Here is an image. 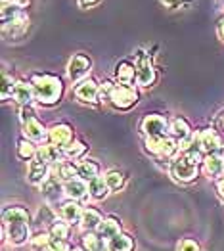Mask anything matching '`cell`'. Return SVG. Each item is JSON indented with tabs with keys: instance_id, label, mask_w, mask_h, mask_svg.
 Masks as SVG:
<instances>
[{
	"instance_id": "1",
	"label": "cell",
	"mask_w": 224,
	"mask_h": 251,
	"mask_svg": "<svg viewBox=\"0 0 224 251\" xmlns=\"http://www.w3.org/2000/svg\"><path fill=\"white\" fill-rule=\"evenodd\" d=\"M31 84L35 90V102L37 104L44 105V107H52V105L60 104L61 96H63L61 77L52 75V73H33Z\"/></svg>"
},
{
	"instance_id": "2",
	"label": "cell",
	"mask_w": 224,
	"mask_h": 251,
	"mask_svg": "<svg viewBox=\"0 0 224 251\" xmlns=\"http://www.w3.org/2000/svg\"><path fill=\"white\" fill-rule=\"evenodd\" d=\"M146 151L155 155L157 159H167L173 161L180 151H178V140L173 136H149L144 140Z\"/></svg>"
},
{
	"instance_id": "3",
	"label": "cell",
	"mask_w": 224,
	"mask_h": 251,
	"mask_svg": "<svg viewBox=\"0 0 224 251\" xmlns=\"http://www.w3.org/2000/svg\"><path fill=\"white\" fill-rule=\"evenodd\" d=\"M171 175L176 182H182V184H188V182H194L199 175V165H196L194 161H190L186 155L178 153L173 161H171Z\"/></svg>"
},
{
	"instance_id": "4",
	"label": "cell",
	"mask_w": 224,
	"mask_h": 251,
	"mask_svg": "<svg viewBox=\"0 0 224 251\" xmlns=\"http://www.w3.org/2000/svg\"><path fill=\"white\" fill-rule=\"evenodd\" d=\"M138 100H140L138 90L134 86H124V84H115V88L111 90V96H109V104L119 111L132 109L138 104Z\"/></svg>"
},
{
	"instance_id": "5",
	"label": "cell",
	"mask_w": 224,
	"mask_h": 251,
	"mask_svg": "<svg viewBox=\"0 0 224 251\" xmlns=\"http://www.w3.org/2000/svg\"><path fill=\"white\" fill-rule=\"evenodd\" d=\"M90 71H92V60L86 54H75L67 63V77L73 84H79L84 79H88Z\"/></svg>"
},
{
	"instance_id": "6",
	"label": "cell",
	"mask_w": 224,
	"mask_h": 251,
	"mask_svg": "<svg viewBox=\"0 0 224 251\" xmlns=\"http://www.w3.org/2000/svg\"><path fill=\"white\" fill-rule=\"evenodd\" d=\"M136 84L142 88H149L157 81V71L148 54H138L136 56Z\"/></svg>"
},
{
	"instance_id": "7",
	"label": "cell",
	"mask_w": 224,
	"mask_h": 251,
	"mask_svg": "<svg viewBox=\"0 0 224 251\" xmlns=\"http://www.w3.org/2000/svg\"><path fill=\"white\" fill-rule=\"evenodd\" d=\"M140 130L146 138L149 136H169V121L161 113H148L140 123Z\"/></svg>"
},
{
	"instance_id": "8",
	"label": "cell",
	"mask_w": 224,
	"mask_h": 251,
	"mask_svg": "<svg viewBox=\"0 0 224 251\" xmlns=\"http://www.w3.org/2000/svg\"><path fill=\"white\" fill-rule=\"evenodd\" d=\"M201 148L205 155H224V134L217 128H203L199 130Z\"/></svg>"
},
{
	"instance_id": "9",
	"label": "cell",
	"mask_w": 224,
	"mask_h": 251,
	"mask_svg": "<svg viewBox=\"0 0 224 251\" xmlns=\"http://www.w3.org/2000/svg\"><path fill=\"white\" fill-rule=\"evenodd\" d=\"M73 140H75V128L69 123H56L48 128V142L54 146H60L63 150Z\"/></svg>"
},
{
	"instance_id": "10",
	"label": "cell",
	"mask_w": 224,
	"mask_h": 251,
	"mask_svg": "<svg viewBox=\"0 0 224 251\" xmlns=\"http://www.w3.org/2000/svg\"><path fill=\"white\" fill-rule=\"evenodd\" d=\"M75 98L82 104H98L100 102V83L92 77L84 79L75 86Z\"/></svg>"
},
{
	"instance_id": "11",
	"label": "cell",
	"mask_w": 224,
	"mask_h": 251,
	"mask_svg": "<svg viewBox=\"0 0 224 251\" xmlns=\"http://www.w3.org/2000/svg\"><path fill=\"white\" fill-rule=\"evenodd\" d=\"M50 173H52V167H50L46 161H42L39 155H37V157H33V159L29 161V167H27V178H29V182H31V184L41 186L42 182L50 176Z\"/></svg>"
},
{
	"instance_id": "12",
	"label": "cell",
	"mask_w": 224,
	"mask_h": 251,
	"mask_svg": "<svg viewBox=\"0 0 224 251\" xmlns=\"http://www.w3.org/2000/svg\"><path fill=\"white\" fill-rule=\"evenodd\" d=\"M41 192H42V196H44V200H46V203H50V205L58 203L61 194H65L63 182H61L58 176H54L52 173H50V176L41 184Z\"/></svg>"
},
{
	"instance_id": "13",
	"label": "cell",
	"mask_w": 224,
	"mask_h": 251,
	"mask_svg": "<svg viewBox=\"0 0 224 251\" xmlns=\"http://www.w3.org/2000/svg\"><path fill=\"white\" fill-rule=\"evenodd\" d=\"M23 138L33 140L35 144L37 142L44 144V142H48V128H44V125H42L37 117H33V119H29V121L23 123Z\"/></svg>"
},
{
	"instance_id": "14",
	"label": "cell",
	"mask_w": 224,
	"mask_h": 251,
	"mask_svg": "<svg viewBox=\"0 0 224 251\" xmlns=\"http://www.w3.org/2000/svg\"><path fill=\"white\" fill-rule=\"evenodd\" d=\"M115 83L124 86H134L136 83V63L123 60L115 65Z\"/></svg>"
},
{
	"instance_id": "15",
	"label": "cell",
	"mask_w": 224,
	"mask_h": 251,
	"mask_svg": "<svg viewBox=\"0 0 224 251\" xmlns=\"http://www.w3.org/2000/svg\"><path fill=\"white\" fill-rule=\"evenodd\" d=\"M14 102L21 105H31L35 102V90L31 79H18V84L14 88Z\"/></svg>"
},
{
	"instance_id": "16",
	"label": "cell",
	"mask_w": 224,
	"mask_h": 251,
	"mask_svg": "<svg viewBox=\"0 0 224 251\" xmlns=\"http://www.w3.org/2000/svg\"><path fill=\"white\" fill-rule=\"evenodd\" d=\"M203 173L207 178L211 180H219L224 176V155H205L203 163Z\"/></svg>"
},
{
	"instance_id": "17",
	"label": "cell",
	"mask_w": 224,
	"mask_h": 251,
	"mask_svg": "<svg viewBox=\"0 0 224 251\" xmlns=\"http://www.w3.org/2000/svg\"><path fill=\"white\" fill-rule=\"evenodd\" d=\"M192 134H194V130H192V125H190V121L186 117L178 115L169 123V136H173L178 142L188 138V136H192Z\"/></svg>"
},
{
	"instance_id": "18",
	"label": "cell",
	"mask_w": 224,
	"mask_h": 251,
	"mask_svg": "<svg viewBox=\"0 0 224 251\" xmlns=\"http://www.w3.org/2000/svg\"><path fill=\"white\" fill-rule=\"evenodd\" d=\"M37 155L41 157L42 161H46L50 167H54L56 163H60L65 159V155H63V150L60 146H54V144H50V142H44L42 146H39V151H37Z\"/></svg>"
},
{
	"instance_id": "19",
	"label": "cell",
	"mask_w": 224,
	"mask_h": 251,
	"mask_svg": "<svg viewBox=\"0 0 224 251\" xmlns=\"http://www.w3.org/2000/svg\"><path fill=\"white\" fill-rule=\"evenodd\" d=\"M52 175L58 176L61 182H69V180H73V178L79 176V165H75V163L69 161V159H63V161L56 163V165L52 167Z\"/></svg>"
},
{
	"instance_id": "20",
	"label": "cell",
	"mask_w": 224,
	"mask_h": 251,
	"mask_svg": "<svg viewBox=\"0 0 224 251\" xmlns=\"http://www.w3.org/2000/svg\"><path fill=\"white\" fill-rule=\"evenodd\" d=\"M2 225L6 226L8 238H10V242L14 246H23L27 242V238H29V225H25V223H12V225L2 223Z\"/></svg>"
},
{
	"instance_id": "21",
	"label": "cell",
	"mask_w": 224,
	"mask_h": 251,
	"mask_svg": "<svg viewBox=\"0 0 224 251\" xmlns=\"http://www.w3.org/2000/svg\"><path fill=\"white\" fill-rule=\"evenodd\" d=\"M96 234H98L100 238L109 242L111 238H115V236L121 234V221H119L117 217H105L102 223H100Z\"/></svg>"
},
{
	"instance_id": "22",
	"label": "cell",
	"mask_w": 224,
	"mask_h": 251,
	"mask_svg": "<svg viewBox=\"0 0 224 251\" xmlns=\"http://www.w3.org/2000/svg\"><path fill=\"white\" fill-rule=\"evenodd\" d=\"M63 190H65V196L69 200H75L77 201V200L86 198V194H88V182L77 176V178H73L69 182H63Z\"/></svg>"
},
{
	"instance_id": "23",
	"label": "cell",
	"mask_w": 224,
	"mask_h": 251,
	"mask_svg": "<svg viewBox=\"0 0 224 251\" xmlns=\"http://www.w3.org/2000/svg\"><path fill=\"white\" fill-rule=\"evenodd\" d=\"M82 207L75 200H67L60 205V213L65 223H81L82 219Z\"/></svg>"
},
{
	"instance_id": "24",
	"label": "cell",
	"mask_w": 224,
	"mask_h": 251,
	"mask_svg": "<svg viewBox=\"0 0 224 251\" xmlns=\"http://www.w3.org/2000/svg\"><path fill=\"white\" fill-rule=\"evenodd\" d=\"M103 221L102 213L98 209H92V207H86L82 211V219H81V226L84 230L92 232V230H98L100 223Z\"/></svg>"
},
{
	"instance_id": "25",
	"label": "cell",
	"mask_w": 224,
	"mask_h": 251,
	"mask_svg": "<svg viewBox=\"0 0 224 251\" xmlns=\"http://www.w3.org/2000/svg\"><path fill=\"white\" fill-rule=\"evenodd\" d=\"M96 176H100V165H98V161H94V159H82L81 163H79V178L90 182Z\"/></svg>"
},
{
	"instance_id": "26",
	"label": "cell",
	"mask_w": 224,
	"mask_h": 251,
	"mask_svg": "<svg viewBox=\"0 0 224 251\" xmlns=\"http://www.w3.org/2000/svg\"><path fill=\"white\" fill-rule=\"evenodd\" d=\"M88 151V144L81 140V138H75L69 146L63 148V155H65V159H69V161H73V159H81L84 157V153Z\"/></svg>"
},
{
	"instance_id": "27",
	"label": "cell",
	"mask_w": 224,
	"mask_h": 251,
	"mask_svg": "<svg viewBox=\"0 0 224 251\" xmlns=\"http://www.w3.org/2000/svg\"><path fill=\"white\" fill-rule=\"evenodd\" d=\"M107 194H109V188H107V182H105L103 176H96L94 180L88 182V196H90L92 200H98V201H100V200H105Z\"/></svg>"
},
{
	"instance_id": "28",
	"label": "cell",
	"mask_w": 224,
	"mask_h": 251,
	"mask_svg": "<svg viewBox=\"0 0 224 251\" xmlns=\"http://www.w3.org/2000/svg\"><path fill=\"white\" fill-rule=\"evenodd\" d=\"M103 178H105V182H107L109 192H113V194L121 192V190L124 188V182H126L124 175H123L121 171H117V169H109V171L103 175Z\"/></svg>"
},
{
	"instance_id": "29",
	"label": "cell",
	"mask_w": 224,
	"mask_h": 251,
	"mask_svg": "<svg viewBox=\"0 0 224 251\" xmlns=\"http://www.w3.org/2000/svg\"><path fill=\"white\" fill-rule=\"evenodd\" d=\"M2 219L6 225H12V223H29V211L23 209V207H6L2 213Z\"/></svg>"
},
{
	"instance_id": "30",
	"label": "cell",
	"mask_w": 224,
	"mask_h": 251,
	"mask_svg": "<svg viewBox=\"0 0 224 251\" xmlns=\"http://www.w3.org/2000/svg\"><path fill=\"white\" fill-rule=\"evenodd\" d=\"M107 248H109V251H132L134 250V240L128 234H119V236L109 240Z\"/></svg>"
},
{
	"instance_id": "31",
	"label": "cell",
	"mask_w": 224,
	"mask_h": 251,
	"mask_svg": "<svg viewBox=\"0 0 224 251\" xmlns=\"http://www.w3.org/2000/svg\"><path fill=\"white\" fill-rule=\"evenodd\" d=\"M82 248L86 251H107L109 248L105 246V242H103V238H100L98 234H94V232H86L84 236H82Z\"/></svg>"
},
{
	"instance_id": "32",
	"label": "cell",
	"mask_w": 224,
	"mask_h": 251,
	"mask_svg": "<svg viewBox=\"0 0 224 251\" xmlns=\"http://www.w3.org/2000/svg\"><path fill=\"white\" fill-rule=\"evenodd\" d=\"M37 151H39V148L35 146V142L29 140V138H21L18 142V157L20 159L31 161L33 157H37Z\"/></svg>"
},
{
	"instance_id": "33",
	"label": "cell",
	"mask_w": 224,
	"mask_h": 251,
	"mask_svg": "<svg viewBox=\"0 0 224 251\" xmlns=\"http://www.w3.org/2000/svg\"><path fill=\"white\" fill-rule=\"evenodd\" d=\"M18 84V79H14L12 75H8L4 71V77H2V88H0V98L2 102H6L8 98H14V88Z\"/></svg>"
},
{
	"instance_id": "34",
	"label": "cell",
	"mask_w": 224,
	"mask_h": 251,
	"mask_svg": "<svg viewBox=\"0 0 224 251\" xmlns=\"http://www.w3.org/2000/svg\"><path fill=\"white\" fill-rule=\"evenodd\" d=\"M48 232H50V236L54 240H67V236H69V225L65 221H56V223H52V226H50Z\"/></svg>"
},
{
	"instance_id": "35",
	"label": "cell",
	"mask_w": 224,
	"mask_h": 251,
	"mask_svg": "<svg viewBox=\"0 0 224 251\" xmlns=\"http://www.w3.org/2000/svg\"><path fill=\"white\" fill-rule=\"evenodd\" d=\"M50 240H52V236H50V232H41V234H37L35 238H33V248L35 250H46L48 246H50Z\"/></svg>"
},
{
	"instance_id": "36",
	"label": "cell",
	"mask_w": 224,
	"mask_h": 251,
	"mask_svg": "<svg viewBox=\"0 0 224 251\" xmlns=\"http://www.w3.org/2000/svg\"><path fill=\"white\" fill-rule=\"evenodd\" d=\"M115 88L113 81H103L100 83V102H109V96H111V90Z\"/></svg>"
},
{
	"instance_id": "37",
	"label": "cell",
	"mask_w": 224,
	"mask_h": 251,
	"mask_svg": "<svg viewBox=\"0 0 224 251\" xmlns=\"http://www.w3.org/2000/svg\"><path fill=\"white\" fill-rule=\"evenodd\" d=\"M50 251H71V246L67 240H50V246H48Z\"/></svg>"
},
{
	"instance_id": "38",
	"label": "cell",
	"mask_w": 224,
	"mask_h": 251,
	"mask_svg": "<svg viewBox=\"0 0 224 251\" xmlns=\"http://www.w3.org/2000/svg\"><path fill=\"white\" fill-rule=\"evenodd\" d=\"M33 117H37V113H35L33 105H21V107H20V121H21V125H23L25 121L33 119Z\"/></svg>"
},
{
	"instance_id": "39",
	"label": "cell",
	"mask_w": 224,
	"mask_h": 251,
	"mask_svg": "<svg viewBox=\"0 0 224 251\" xmlns=\"http://www.w3.org/2000/svg\"><path fill=\"white\" fill-rule=\"evenodd\" d=\"M178 251H201L199 250V246H198V242L196 240H182L180 244H178Z\"/></svg>"
},
{
	"instance_id": "40",
	"label": "cell",
	"mask_w": 224,
	"mask_h": 251,
	"mask_svg": "<svg viewBox=\"0 0 224 251\" xmlns=\"http://www.w3.org/2000/svg\"><path fill=\"white\" fill-rule=\"evenodd\" d=\"M165 8H178L184 0H159Z\"/></svg>"
},
{
	"instance_id": "41",
	"label": "cell",
	"mask_w": 224,
	"mask_h": 251,
	"mask_svg": "<svg viewBox=\"0 0 224 251\" xmlns=\"http://www.w3.org/2000/svg\"><path fill=\"white\" fill-rule=\"evenodd\" d=\"M102 0H79V6L81 8H92V6H96V4H100Z\"/></svg>"
},
{
	"instance_id": "42",
	"label": "cell",
	"mask_w": 224,
	"mask_h": 251,
	"mask_svg": "<svg viewBox=\"0 0 224 251\" xmlns=\"http://www.w3.org/2000/svg\"><path fill=\"white\" fill-rule=\"evenodd\" d=\"M217 130H221L224 134V111H221L219 117H217Z\"/></svg>"
},
{
	"instance_id": "43",
	"label": "cell",
	"mask_w": 224,
	"mask_h": 251,
	"mask_svg": "<svg viewBox=\"0 0 224 251\" xmlns=\"http://www.w3.org/2000/svg\"><path fill=\"white\" fill-rule=\"evenodd\" d=\"M217 190H219V194H221V196L224 198V176L217 180Z\"/></svg>"
},
{
	"instance_id": "44",
	"label": "cell",
	"mask_w": 224,
	"mask_h": 251,
	"mask_svg": "<svg viewBox=\"0 0 224 251\" xmlns=\"http://www.w3.org/2000/svg\"><path fill=\"white\" fill-rule=\"evenodd\" d=\"M219 35H221V39L224 41V18L221 20V23H219Z\"/></svg>"
},
{
	"instance_id": "45",
	"label": "cell",
	"mask_w": 224,
	"mask_h": 251,
	"mask_svg": "<svg viewBox=\"0 0 224 251\" xmlns=\"http://www.w3.org/2000/svg\"><path fill=\"white\" fill-rule=\"evenodd\" d=\"M71 251H86V250H84V248H73Z\"/></svg>"
},
{
	"instance_id": "46",
	"label": "cell",
	"mask_w": 224,
	"mask_h": 251,
	"mask_svg": "<svg viewBox=\"0 0 224 251\" xmlns=\"http://www.w3.org/2000/svg\"><path fill=\"white\" fill-rule=\"evenodd\" d=\"M42 251H50V250H48V248H46V250H42Z\"/></svg>"
}]
</instances>
